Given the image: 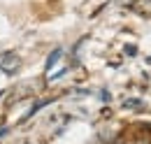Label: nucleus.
<instances>
[{"instance_id":"obj_2","label":"nucleus","mask_w":151,"mask_h":144,"mask_svg":"<svg viewBox=\"0 0 151 144\" xmlns=\"http://www.w3.org/2000/svg\"><path fill=\"white\" fill-rule=\"evenodd\" d=\"M58 56H60V51H54V56H51V58H49V63H47V68H51V65L56 63V60H58Z\"/></svg>"},{"instance_id":"obj_1","label":"nucleus","mask_w":151,"mask_h":144,"mask_svg":"<svg viewBox=\"0 0 151 144\" xmlns=\"http://www.w3.org/2000/svg\"><path fill=\"white\" fill-rule=\"evenodd\" d=\"M17 68H19V58H17V56L9 54L5 60H2V70H5V72H14Z\"/></svg>"}]
</instances>
